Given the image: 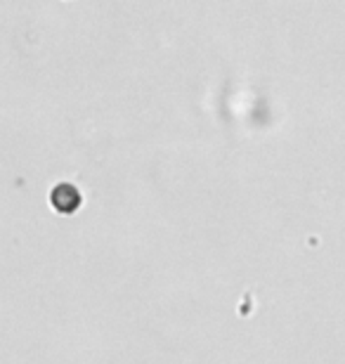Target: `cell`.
Wrapping results in <instances>:
<instances>
[{
	"label": "cell",
	"mask_w": 345,
	"mask_h": 364,
	"mask_svg": "<svg viewBox=\"0 0 345 364\" xmlns=\"http://www.w3.org/2000/svg\"><path fill=\"white\" fill-rule=\"evenodd\" d=\"M50 206L62 215H73L83 206V194H80V189L73 182H57L50 189Z\"/></svg>",
	"instance_id": "cell-1"
}]
</instances>
